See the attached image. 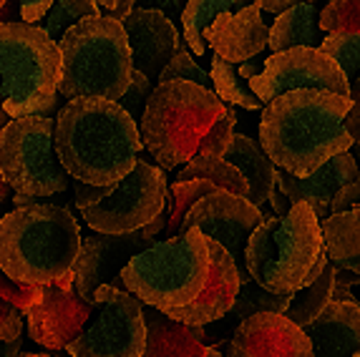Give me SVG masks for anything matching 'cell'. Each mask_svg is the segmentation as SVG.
Instances as JSON below:
<instances>
[{
	"mask_svg": "<svg viewBox=\"0 0 360 357\" xmlns=\"http://www.w3.org/2000/svg\"><path fill=\"white\" fill-rule=\"evenodd\" d=\"M350 108V96L315 89L290 91L264 106L259 143L277 169L305 178L333 156L353 149L345 129Z\"/></svg>",
	"mask_w": 360,
	"mask_h": 357,
	"instance_id": "1",
	"label": "cell"
},
{
	"mask_svg": "<svg viewBox=\"0 0 360 357\" xmlns=\"http://www.w3.org/2000/svg\"><path fill=\"white\" fill-rule=\"evenodd\" d=\"M144 149L136 119L119 101L71 98L56 116V154L76 181L114 186Z\"/></svg>",
	"mask_w": 360,
	"mask_h": 357,
	"instance_id": "2",
	"label": "cell"
},
{
	"mask_svg": "<svg viewBox=\"0 0 360 357\" xmlns=\"http://www.w3.org/2000/svg\"><path fill=\"white\" fill-rule=\"evenodd\" d=\"M81 226L66 204L18 207L0 216V267L20 285H53L81 252Z\"/></svg>",
	"mask_w": 360,
	"mask_h": 357,
	"instance_id": "3",
	"label": "cell"
},
{
	"mask_svg": "<svg viewBox=\"0 0 360 357\" xmlns=\"http://www.w3.org/2000/svg\"><path fill=\"white\" fill-rule=\"evenodd\" d=\"M328 262L320 216L305 202L292 204L288 216L264 219L245 252V267L252 280L280 294H295L312 285Z\"/></svg>",
	"mask_w": 360,
	"mask_h": 357,
	"instance_id": "4",
	"label": "cell"
},
{
	"mask_svg": "<svg viewBox=\"0 0 360 357\" xmlns=\"http://www.w3.org/2000/svg\"><path fill=\"white\" fill-rule=\"evenodd\" d=\"M63 56L58 93L63 98L121 101L134 76L124 23L111 15L86 18L58 41Z\"/></svg>",
	"mask_w": 360,
	"mask_h": 357,
	"instance_id": "5",
	"label": "cell"
},
{
	"mask_svg": "<svg viewBox=\"0 0 360 357\" xmlns=\"http://www.w3.org/2000/svg\"><path fill=\"white\" fill-rule=\"evenodd\" d=\"M227 106L212 89L192 81L156 84L141 116V141L164 171L186 164Z\"/></svg>",
	"mask_w": 360,
	"mask_h": 357,
	"instance_id": "6",
	"label": "cell"
},
{
	"mask_svg": "<svg viewBox=\"0 0 360 357\" xmlns=\"http://www.w3.org/2000/svg\"><path fill=\"white\" fill-rule=\"evenodd\" d=\"M63 56L38 23H0V98L11 119L56 108Z\"/></svg>",
	"mask_w": 360,
	"mask_h": 357,
	"instance_id": "7",
	"label": "cell"
},
{
	"mask_svg": "<svg viewBox=\"0 0 360 357\" xmlns=\"http://www.w3.org/2000/svg\"><path fill=\"white\" fill-rule=\"evenodd\" d=\"M210 239L199 229L156 242L121 269L127 292L159 312L186 307L210 280Z\"/></svg>",
	"mask_w": 360,
	"mask_h": 357,
	"instance_id": "8",
	"label": "cell"
},
{
	"mask_svg": "<svg viewBox=\"0 0 360 357\" xmlns=\"http://www.w3.org/2000/svg\"><path fill=\"white\" fill-rule=\"evenodd\" d=\"M0 176L15 194L56 197L71 186V174L56 154V119L20 116L0 131Z\"/></svg>",
	"mask_w": 360,
	"mask_h": 357,
	"instance_id": "9",
	"label": "cell"
},
{
	"mask_svg": "<svg viewBox=\"0 0 360 357\" xmlns=\"http://www.w3.org/2000/svg\"><path fill=\"white\" fill-rule=\"evenodd\" d=\"M167 202L164 169L149 164L139 154L134 171H129L119 184H114L106 199L89 209H81V214L94 232L129 234L151 224L164 212Z\"/></svg>",
	"mask_w": 360,
	"mask_h": 357,
	"instance_id": "10",
	"label": "cell"
},
{
	"mask_svg": "<svg viewBox=\"0 0 360 357\" xmlns=\"http://www.w3.org/2000/svg\"><path fill=\"white\" fill-rule=\"evenodd\" d=\"M101 307L81 337L68 345L71 357H141L146 350L144 302L127 290L101 285L96 290Z\"/></svg>",
	"mask_w": 360,
	"mask_h": 357,
	"instance_id": "11",
	"label": "cell"
},
{
	"mask_svg": "<svg viewBox=\"0 0 360 357\" xmlns=\"http://www.w3.org/2000/svg\"><path fill=\"white\" fill-rule=\"evenodd\" d=\"M169 216L159 214L151 224L141 226L129 234H101L94 232L84 237L81 252L73 264V290L86 302L96 304V290L101 285H114L116 290H127L121 282V269L131 262L134 257L156 245L159 234L167 229Z\"/></svg>",
	"mask_w": 360,
	"mask_h": 357,
	"instance_id": "12",
	"label": "cell"
},
{
	"mask_svg": "<svg viewBox=\"0 0 360 357\" xmlns=\"http://www.w3.org/2000/svg\"><path fill=\"white\" fill-rule=\"evenodd\" d=\"M250 89L267 106L277 96L302 89L350 96V81L335 60L320 48H290L283 53L267 56L264 71L250 81Z\"/></svg>",
	"mask_w": 360,
	"mask_h": 357,
	"instance_id": "13",
	"label": "cell"
},
{
	"mask_svg": "<svg viewBox=\"0 0 360 357\" xmlns=\"http://www.w3.org/2000/svg\"><path fill=\"white\" fill-rule=\"evenodd\" d=\"M267 216H262L259 207H255L250 199L237 197L232 191L217 189L210 197L199 199L192 207V212L186 214L184 224H181L179 234L199 229L207 239H214L217 245H222L224 249L232 254V259L237 262L240 269V282L252 280V274L245 267V252L247 242L252 237V232L257 229Z\"/></svg>",
	"mask_w": 360,
	"mask_h": 357,
	"instance_id": "14",
	"label": "cell"
},
{
	"mask_svg": "<svg viewBox=\"0 0 360 357\" xmlns=\"http://www.w3.org/2000/svg\"><path fill=\"white\" fill-rule=\"evenodd\" d=\"M98 304L78 297L76 290H60L56 285L43 287V294L33 307L23 312L30 339L49 350H68L73 339L81 337L89 322L96 317Z\"/></svg>",
	"mask_w": 360,
	"mask_h": 357,
	"instance_id": "15",
	"label": "cell"
},
{
	"mask_svg": "<svg viewBox=\"0 0 360 357\" xmlns=\"http://www.w3.org/2000/svg\"><path fill=\"white\" fill-rule=\"evenodd\" d=\"M227 357H315L305 330L277 312L242 320L229 339Z\"/></svg>",
	"mask_w": 360,
	"mask_h": 357,
	"instance_id": "16",
	"label": "cell"
},
{
	"mask_svg": "<svg viewBox=\"0 0 360 357\" xmlns=\"http://www.w3.org/2000/svg\"><path fill=\"white\" fill-rule=\"evenodd\" d=\"M121 23L131 46L134 71H141L156 86L169 60L184 48L181 46L184 36L164 13L149 11V8H134L131 15Z\"/></svg>",
	"mask_w": 360,
	"mask_h": 357,
	"instance_id": "17",
	"label": "cell"
},
{
	"mask_svg": "<svg viewBox=\"0 0 360 357\" xmlns=\"http://www.w3.org/2000/svg\"><path fill=\"white\" fill-rule=\"evenodd\" d=\"M210 280H207L202 294L186 307H176V310H169L164 315H169L176 322H184V325H192V327H207L210 322L229 315L242 285L240 269H237L232 254L222 245H217L214 239H210Z\"/></svg>",
	"mask_w": 360,
	"mask_h": 357,
	"instance_id": "18",
	"label": "cell"
},
{
	"mask_svg": "<svg viewBox=\"0 0 360 357\" xmlns=\"http://www.w3.org/2000/svg\"><path fill=\"white\" fill-rule=\"evenodd\" d=\"M358 176H360L358 159L350 151H345V154L333 156L328 164H323L318 171L305 178H297L290 171H285V169H277V189L285 191L292 204L297 202L310 204L312 212L320 219H328L335 194L345 184L355 181Z\"/></svg>",
	"mask_w": 360,
	"mask_h": 357,
	"instance_id": "19",
	"label": "cell"
},
{
	"mask_svg": "<svg viewBox=\"0 0 360 357\" xmlns=\"http://www.w3.org/2000/svg\"><path fill=\"white\" fill-rule=\"evenodd\" d=\"M205 41L219 58L229 63H245L267 48L270 28L262 20V8L250 3L240 13H222L205 30Z\"/></svg>",
	"mask_w": 360,
	"mask_h": 357,
	"instance_id": "20",
	"label": "cell"
},
{
	"mask_svg": "<svg viewBox=\"0 0 360 357\" xmlns=\"http://www.w3.org/2000/svg\"><path fill=\"white\" fill-rule=\"evenodd\" d=\"M302 330L315 357H355L360 352V304L330 302Z\"/></svg>",
	"mask_w": 360,
	"mask_h": 357,
	"instance_id": "21",
	"label": "cell"
},
{
	"mask_svg": "<svg viewBox=\"0 0 360 357\" xmlns=\"http://www.w3.org/2000/svg\"><path fill=\"white\" fill-rule=\"evenodd\" d=\"M144 320L146 350L141 357H205L210 350L205 327H192V325L176 322L146 304Z\"/></svg>",
	"mask_w": 360,
	"mask_h": 357,
	"instance_id": "22",
	"label": "cell"
},
{
	"mask_svg": "<svg viewBox=\"0 0 360 357\" xmlns=\"http://www.w3.org/2000/svg\"><path fill=\"white\" fill-rule=\"evenodd\" d=\"M227 164L240 169V174L247 178V186H250V202L255 207L270 202L272 191L277 186V167L270 156L264 154L262 146L252 141L245 134H234L232 143H229L227 154L222 156Z\"/></svg>",
	"mask_w": 360,
	"mask_h": 357,
	"instance_id": "23",
	"label": "cell"
},
{
	"mask_svg": "<svg viewBox=\"0 0 360 357\" xmlns=\"http://www.w3.org/2000/svg\"><path fill=\"white\" fill-rule=\"evenodd\" d=\"M320 43L323 36L318 11L312 3H297L275 18L267 48H272V53H283L290 48H320Z\"/></svg>",
	"mask_w": 360,
	"mask_h": 357,
	"instance_id": "24",
	"label": "cell"
},
{
	"mask_svg": "<svg viewBox=\"0 0 360 357\" xmlns=\"http://www.w3.org/2000/svg\"><path fill=\"white\" fill-rule=\"evenodd\" d=\"M252 0H186V8L181 13V30L197 56H205L207 41L205 30L214 23L222 13H240Z\"/></svg>",
	"mask_w": 360,
	"mask_h": 357,
	"instance_id": "25",
	"label": "cell"
},
{
	"mask_svg": "<svg viewBox=\"0 0 360 357\" xmlns=\"http://www.w3.org/2000/svg\"><path fill=\"white\" fill-rule=\"evenodd\" d=\"M335 277H338V267L333 262H328V267L323 269V274H320L318 280L295 292L292 299H290V307L285 310V317L292 320L297 327L310 325V322L333 302Z\"/></svg>",
	"mask_w": 360,
	"mask_h": 357,
	"instance_id": "26",
	"label": "cell"
},
{
	"mask_svg": "<svg viewBox=\"0 0 360 357\" xmlns=\"http://www.w3.org/2000/svg\"><path fill=\"white\" fill-rule=\"evenodd\" d=\"M194 178H205L210 184H214L217 189L232 191L237 197H250V186L247 178L240 174V169L227 164L224 159H212V156L194 154L186 161V167L179 171L176 181H194Z\"/></svg>",
	"mask_w": 360,
	"mask_h": 357,
	"instance_id": "27",
	"label": "cell"
},
{
	"mask_svg": "<svg viewBox=\"0 0 360 357\" xmlns=\"http://www.w3.org/2000/svg\"><path fill=\"white\" fill-rule=\"evenodd\" d=\"M210 76H212V89H214V93L219 96L222 101L234 103V106H240V108H247V111H257V108H262V101H259L257 93L250 89V84H247L245 78H242L237 63H229V60L214 56V58H212Z\"/></svg>",
	"mask_w": 360,
	"mask_h": 357,
	"instance_id": "28",
	"label": "cell"
},
{
	"mask_svg": "<svg viewBox=\"0 0 360 357\" xmlns=\"http://www.w3.org/2000/svg\"><path fill=\"white\" fill-rule=\"evenodd\" d=\"M290 299L292 294H280V292L264 290L262 285H257L255 280L240 285L237 292V299L232 304V317L234 320H247V317L259 315V312H277V315H285V310L290 307Z\"/></svg>",
	"mask_w": 360,
	"mask_h": 357,
	"instance_id": "29",
	"label": "cell"
},
{
	"mask_svg": "<svg viewBox=\"0 0 360 357\" xmlns=\"http://www.w3.org/2000/svg\"><path fill=\"white\" fill-rule=\"evenodd\" d=\"M98 15H103V11L96 0H56V6L43 18V28L58 43L76 23L86 18H98Z\"/></svg>",
	"mask_w": 360,
	"mask_h": 357,
	"instance_id": "30",
	"label": "cell"
},
{
	"mask_svg": "<svg viewBox=\"0 0 360 357\" xmlns=\"http://www.w3.org/2000/svg\"><path fill=\"white\" fill-rule=\"evenodd\" d=\"M212 191H217L214 184H210V181H205V178H194V181H174V186H172V214H169V221H167V229H164V234H167V239L176 237L181 229V224H184L186 214L192 212V207L199 202V199L210 197Z\"/></svg>",
	"mask_w": 360,
	"mask_h": 357,
	"instance_id": "31",
	"label": "cell"
},
{
	"mask_svg": "<svg viewBox=\"0 0 360 357\" xmlns=\"http://www.w3.org/2000/svg\"><path fill=\"white\" fill-rule=\"evenodd\" d=\"M320 51L335 60L348 81L360 76V33H328L320 43Z\"/></svg>",
	"mask_w": 360,
	"mask_h": 357,
	"instance_id": "32",
	"label": "cell"
},
{
	"mask_svg": "<svg viewBox=\"0 0 360 357\" xmlns=\"http://www.w3.org/2000/svg\"><path fill=\"white\" fill-rule=\"evenodd\" d=\"M320 30L360 33V0H328V6L320 11Z\"/></svg>",
	"mask_w": 360,
	"mask_h": 357,
	"instance_id": "33",
	"label": "cell"
},
{
	"mask_svg": "<svg viewBox=\"0 0 360 357\" xmlns=\"http://www.w3.org/2000/svg\"><path fill=\"white\" fill-rule=\"evenodd\" d=\"M167 81H192V84L212 89V76L202 66H197V60H194L192 53L184 51V48L169 60V66L164 68L162 76H159V84H167Z\"/></svg>",
	"mask_w": 360,
	"mask_h": 357,
	"instance_id": "34",
	"label": "cell"
},
{
	"mask_svg": "<svg viewBox=\"0 0 360 357\" xmlns=\"http://www.w3.org/2000/svg\"><path fill=\"white\" fill-rule=\"evenodd\" d=\"M234 124H237V116H234V111H229L227 108V113H224L222 119L217 121L210 131L205 134V138H202V143H199L197 154L212 156V159H222V156L227 154L232 138H234Z\"/></svg>",
	"mask_w": 360,
	"mask_h": 357,
	"instance_id": "35",
	"label": "cell"
},
{
	"mask_svg": "<svg viewBox=\"0 0 360 357\" xmlns=\"http://www.w3.org/2000/svg\"><path fill=\"white\" fill-rule=\"evenodd\" d=\"M41 294H43V287L20 285V282H15L13 277H8V274L3 272V267H0V299H8V302L15 304L20 312H25L28 307H33V304L41 299Z\"/></svg>",
	"mask_w": 360,
	"mask_h": 357,
	"instance_id": "36",
	"label": "cell"
},
{
	"mask_svg": "<svg viewBox=\"0 0 360 357\" xmlns=\"http://www.w3.org/2000/svg\"><path fill=\"white\" fill-rule=\"evenodd\" d=\"M151 91H154V84H151L149 78H146L141 71H134L131 84H129L127 93H124V98H121L119 103L124 108H127L129 113H131V119L141 121V116H144V108H146V101H149Z\"/></svg>",
	"mask_w": 360,
	"mask_h": 357,
	"instance_id": "37",
	"label": "cell"
},
{
	"mask_svg": "<svg viewBox=\"0 0 360 357\" xmlns=\"http://www.w3.org/2000/svg\"><path fill=\"white\" fill-rule=\"evenodd\" d=\"M23 312L11 304L8 299H0V339H15L23 335Z\"/></svg>",
	"mask_w": 360,
	"mask_h": 357,
	"instance_id": "38",
	"label": "cell"
},
{
	"mask_svg": "<svg viewBox=\"0 0 360 357\" xmlns=\"http://www.w3.org/2000/svg\"><path fill=\"white\" fill-rule=\"evenodd\" d=\"M73 189H76V207L89 209L101 202V199H106L114 186H96V184H86V181H76Z\"/></svg>",
	"mask_w": 360,
	"mask_h": 357,
	"instance_id": "39",
	"label": "cell"
},
{
	"mask_svg": "<svg viewBox=\"0 0 360 357\" xmlns=\"http://www.w3.org/2000/svg\"><path fill=\"white\" fill-rule=\"evenodd\" d=\"M360 207V176L350 184H345L333 199L330 214H340V212H348V209Z\"/></svg>",
	"mask_w": 360,
	"mask_h": 357,
	"instance_id": "40",
	"label": "cell"
},
{
	"mask_svg": "<svg viewBox=\"0 0 360 357\" xmlns=\"http://www.w3.org/2000/svg\"><path fill=\"white\" fill-rule=\"evenodd\" d=\"M360 285V274L348 272V269H338L335 277V287H333V302H358L350 287Z\"/></svg>",
	"mask_w": 360,
	"mask_h": 357,
	"instance_id": "41",
	"label": "cell"
},
{
	"mask_svg": "<svg viewBox=\"0 0 360 357\" xmlns=\"http://www.w3.org/2000/svg\"><path fill=\"white\" fill-rule=\"evenodd\" d=\"M136 8H149V11L164 13L172 23H181V13H184V0H136Z\"/></svg>",
	"mask_w": 360,
	"mask_h": 357,
	"instance_id": "42",
	"label": "cell"
},
{
	"mask_svg": "<svg viewBox=\"0 0 360 357\" xmlns=\"http://www.w3.org/2000/svg\"><path fill=\"white\" fill-rule=\"evenodd\" d=\"M53 6L56 0H23L20 3V20L23 23H41Z\"/></svg>",
	"mask_w": 360,
	"mask_h": 357,
	"instance_id": "43",
	"label": "cell"
},
{
	"mask_svg": "<svg viewBox=\"0 0 360 357\" xmlns=\"http://www.w3.org/2000/svg\"><path fill=\"white\" fill-rule=\"evenodd\" d=\"M350 98H353V108L345 116V129H348L353 143L360 146V86H350Z\"/></svg>",
	"mask_w": 360,
	"mask_h": 357,
	"instance_id": "44",
	"label": "cell"
},
{
	"mask_svg": "<svg viewBox=\"0 0 360 357\" xmlns=\"http://www.w3.org/2000/svg\"><path fill=\"white\" fill-rule=\"evenodd\" d=\"M264 63H267V58H262V56H255V58H247L245 63H237V68H240L242 78L250 84V81H255V78L264 71Z\"/></svg>",
	"mask_w": 360,
	"mask_h": 357,
	"instance_id": "45",
	"label": "cell"
},
{
	"mask_svg": "<svg viewBox=\"0 0 360 357\" xmlns=\"http://www.w3.org/2000/svg\"><path fill=\"white\" fill-rule=\"evenodd\" d=\"M255 6H259L264 13H272V15H280V13L290 11L292 6H297L300 0H252Z\"/></svg>",
	"mask_w": 360,
	"mask_h": 357,
	"instance_id": "46",
	"label": "cell"
},
{
	"mask_svg": "<svg viewBox=\"0 0 360 357\" xmlns=\"http://www.w3.org/2000/svg\"><path fill=\"white\" fill-rule=\"evenodd\" d=\"M270 204L272 209H275V216H288V212L292 209V202L288 199V194L285 191H272V197H270Z\"/></svg>",
	"mask_w": 360,
	"mask_h": 357,
	"instance_id": "47",
	"label": "cell"
},
{
	"mask_svg": "<svg viewBox=\"0 0 360 357\" xmlns=\"http://www.w3.org/2000/svg\"><path fill=\"white\" fill-rule=\"evenodd\" d=\"M20 345H23V337L15 339H0V357H18Z\"/></svg>",
	"mask_w": 360,
	"mask_h": 357,
	"instance_id": "48",
	"label": "cell"
},
{
	"mask_svg": "<svg viewBox=\"0 0 360 357\" xmlns=\"http://www.w3.org/2000/svg\"><path fill=\"white\" fill-rule=\"evenodd\" d=\"M96 3L103 11V15H111V13L116 11V3H119V0H96Z\"/></svg>",
	"mask_w": 360,
	"mask_h": 357,
	"instance_id": "49",
	"label": "cell"
},
{
	"mask_svg": "<svg viewBox=\"0 0 360 357\" xmlns=\"http://www.w3.org/2000/svg\"><path fill=\"white\" fill-rule=\"evenodd\" d=\"M8 119H11V116L6 113V108H3V98H0V131L8 126Z\"/></svg>",
	"mask_w": 360,
	"mask_h": 357,
	"instance_id": "50",
	"label": "cell"
},
{
	"mask_svg": "<svg viewBox=\"0 0 360 357\" xmlns=\"http://www.w3.org/2000/svg\"><path fill=\"white\" fill-rule=\"evenodd\" d=\"M205 357H222V355H219V350H217V347H210Z\"/></svg>",
	"mask_w": 360,
	"mask_h": 357,
	"instance_id": "51",
	"label": "cell"
},
{
	"mask_svg": "<svg viewBox=\"0 0 360 357\" xmlns=\"http://www.w3.org/2000/svg\"><path fill=\"white\" fill-rule=\"evenodd\" d=\"M18 357H51V355H30V352H25V355H18Z\"/></svg>",
	"mask_w": 360,
	"mask_h": 357,
	"instance_id": "52",
	"label": "cell"
},
{
	"mask_svg": "<svg viewBox=\"0 0 360 357\" xmlns=\"http://www.w3.org/2000/svg\"><path fill=\"white\" fill-rule=\"evenodd\" d=\"M350 86H360V76L355 78V81H350Z\"/></svg>",
	"mask_w": 360,
	"mask_h": 357,
	"instance_id": "53",
	"label": "cell"
},
{
	"mask_svg": "<svg viewBox=\"0 0 360 357\" xmlns=\"http://www.w3.org/2000/svg\"><path fill=\"white\" fill-rule=\"evenodd\" d=\"M6 3H8V0H0V8H3V6H6Z\"/></svg>",
	"mask_w": 360,
	"mask_h": 357,
	"instance_id": "54",
	"label": "cell"
},
{
	"mask_svg": "<svg viewBox=\"0 0 360 357\" xmlns=\"http://www.w3.org/2000/svg\"><path fill=\"white\" fill-rule=\"evenodd\" d=\"M300 3H312V0H300Z\"/></svg>",
	"mask_w": 360,
	"mask_h": 357,
	"instance_id": "55",
	"label": "cell"
},
{
	"mask_svg": "<svg viewBox=\"0 0 360 357\" xmlns=\"http://www.w3.org/2000/svg\"><path fill=\"white\" fill-rule=\"evenodd\" d=\"M355 357H360V352H358V355H355Z\"/></svg>",
	"mask_w": 360,
	"mask_h": 357,
	"instance_id": "56",
	"label": "cell"
}]
</instances>
